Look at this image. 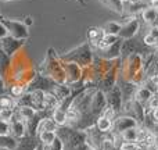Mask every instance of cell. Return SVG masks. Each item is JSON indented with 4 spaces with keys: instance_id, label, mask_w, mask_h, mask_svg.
Listing matches in <instances>:
<instances>
[{
    "instance_id": "cell-1",
    "label": "cell",
    "mask_w": 158,
    "mask_h": 150,
    "mask_svg": "<svg viewBox=\"0 0 158 150\" xmlns=\"http://www.w3.org/2000/svg\"><path fill=\"white\" fill-rule=\"evenodd\" d=\"M3 25L7 28V31L14 36V38H18V39H25L28 38V28L25 24L22 22H18V21H11V19H0Z\"/></svg>"
},
{
    "instance_id": "cell-2",
    "label": "cell",
    "mask_w": 158,
    "mask_h": 150,
    "mask_svg": "<svg viewBox=\"0 0 158 150\" xmlns=\"http://www.w3.org/2000/svg\"><path fill=\"white\" fill-rule=\"evenodd\" d=\"M137 122L135 118H129V117H122L119 120H117L115 122H112V134H122L123 131L126 129H131V128H136Z\"/></svg>"
},
{
    "instance_id": "cell-3",
    "label": "cell",
    "mask_w": 158,
    "mask_h": 150,
    "mask_svg": "<svg viewBox=\"0 0 158 150\" xmlns=\"http://www.w3.org/2000/svg\"><path fill=\"white\" fill-rule=\"evenodd\" d=\"M8 132H10V135L13 138L21 139V138H24L25 134H27V125H25V122L21 118H19V120H13L11 124L8 125Z\"/></svg>"
},
{
    "instance_id": "cell-4",
    "label": "cell",
    "mask_w": 158,
    "mask_h": 150,
    "mask_svg": "<svg viewBox=\"0 0 158 150\" xmlns=\"http://www.w3.org/2000/svg\"><path fill=\"white\" fill-rule=\"evenodd\" d=\"M143 19L151 25L153 28H158V8L147 7L143 11Z\"/></svg>"
},
{
    "instance_id": "cell-5",
    "label": "cell",
    "mask_w": 158,
    "mask_h": 150,
    "mask_svg": "<svg viewBox=\"0 0 158 150\" xmlns=\"http://www.w3.org/2000/svg\"><path fill=\"white\" fill-rule=\"evenodd\" d=\"M22 42L24 41H18L17 42L14 38H3L2 39V46H3V49L6 50V53H7L8 56H11L13 53H15L17 52V49H18L19 46L22 45Z\"/></svg>"
},
{
    "instance_id": "cell-6",
    "label": "cell",
    "mask_w": 158,
    "mask_h": 150,
    "mask_svg": "<svg viewBox=\"0 0 158 150\" xmlns=\"http://www.w3.org/2000/svg\"><path fill=\"white\" fill-rule=\"evenodd\" d=\"M137 28H139V22H137V19H132V21H129L128 24L123 25V27L121 28L119 35L123 36V38H131V36H133L135 33H136Z\"/></svg>"
},
{
    "instance_id": "cell-7",
    "label": "cell",
    "mask_w": 158,
    "mask_h": 150,
    "mask_svg": "<svg viewBox=\"0 0 158 150\" xmlns=\"http://www.w3.org/2000/svg\"><path fill=\"white\" fill-rule=\"evenodd\" d=\"M18 145L15 138H13L11 135H0V148H4L8 150H14Z\"/></svg>"
},
{
    "instance_id": "cell-8",
    "label": "cell",
    "mask_w": 158,
    "mask_h": 150,
    "mask_svg": "<svg viewBox=\"0 0 158 150\" xmlns=\"http://www.w3.org/2000/svg\"><path fill=\"white\" fill-rule=\"evenodd\" d=\"M31 103H32V107H42L43 110V103H44V93L43 90H35V92L31 95ZM36 109V110H38Z\"/></svg>"
},
{
    "instance_id": "cell-9",
    "label": "cell",
    "mask_w": 158,
    "mask_h": 150,
    "mask_svg": "<svg viewBox=\"0 0 158 150\" xmlns=\"http://www.w3.org/2000/svg\"><path fill=\"white\" fill-rule=\"evenodd\" d=\"M104 36H106V32L101 28H90L89 29V39L93 43L97 45L100 41H103Z\"/></svg>"
},
{
    "instance_id": "cell-10",
    "label": "cell",
    "mask_w": 158,
    "mask_h": 150,
    "mask_svg": "<svg viewBox=\"0 0 158 150\" xmlns=\"http://www.w3.org/2000/svg\"><path fill=\"white\" fill-rule=\"evenodd\" d=\"M97 129L100 132H103V134H107V132H110L112 129V120H110V118L107 117H100L97 120Z\"/></svg>"
},
{
    "instance_id": "cell-11",
    "label": "cell",
    "mask_w": 158,
    "mask_h": 150,
    "mask_svg": "<svg viewBox=\"0 0 158 150\" xmlns=\"http://www.w3.org/2000/svg\"><path fill=\"white\" fill-rule=\"evenodd\" d=\"M56 136H57V132H53V131L39 132V140H40L42 145H50L56 139Z\"/></svg>"
},
{
    "instance_id": "cell-12",
    "label": "cell",
    "mask_w": 158,
    "mask_h": 150,
    "mask_svg": "<svg viewBox=\"0 0 158 150\" xmlns=\"http://www.w3.org/2000/svg\"><path fill=\"white\" fill-rule=\"evenodd\" d=\"M52 120L54 121L57 125H65L67 124V115H65V111H64L63 109H56L54 111H53V117Z\"/></svg>"
},
{
    "instance_id": "cell-13",
    "label": "cell",
    "mask_w": 158,
    "mask_h": 150,
    "mask_svg": "<svg viewBox=\"0 0 158 150\" xmlns=\"http://www.w3.org/2000/svg\"><path fill=\"white\" fill-rule=\"evenodd\" d=\"M123 142H137V129L136 128H131L126 129L121 134Z\"/></svg>"
},
{
    "instance_id": "cell-14",
    "label": "cell",
    "mask_w": 158,
    "mask_h": 150,
    "mask_svg": "<svg viewBox=\"0 0 158 150\" xmlns=\"http://www.w3.org/2000/svg\"><path fill=\"white\" fill-rule=\"evenodd\" d=\"M58 100L56 96L53 95H44V103H43V110H56L54 107H57Z\"/></svg>"
},
{
    "instance_id": "cell-15",
    "label": "cell",
    "mask_w": 158,
    "mask_h": 150,
    "mask_svg": "<svg viewBox=\"0 0 158 150\" xmlns=\"http://www.w3.org/2000/svg\"><path fill=\"white\" fill-rule=\"evenodd\" d=\"M137 101H140V103H144V101H148L150 100V97L153 95H151L150 89H147V88H142V89H139V92H137Z\"/></svg>"
},
{
    "instance_id": "cell-16",
    "label": "cell",
    "mask_w": 158,
    "mask_h": 150,
    "mask_svg": "<svg viewBox=\"0 0 158 150\" xmlns=\"http://www.w3.org/2000/svg\"><path fill=\"white\" fill-rule=\"evenodd\" d=\"M14 117V110L13 109H0V120L8 122Z\"/></svg>"
},
{
    "instance_id": "cell-17",
    "label": "cell",
    "mask_w": 158,
    "mask_h": 150,
    "mask_svg": "<svg viewBox=\"0 0 158 150\" xmlns=\"http://www.w3.org/2000/svg\"><path fill=\"white\" fill-rule=\"evenodd\" d=\"M121 28L122 27L119 24H117V22H108L106 25V31L104 32H107L108 35H117V33H119Z\"/></svg>"
},
{
    "instance_id": "cell-18",
    "label": "cell",
    "mask_w": 158,
    "mask_h": 150,
    "mask_svg": "<svg viewBox=\"0 0 158 150\" xmlns=\"http://www.w3.org/2000/svg\"><path fill=\"white\" fill-rule=\"evenodd\" d=\"M14 106V100L8 96H3L0 97V109H13Z\"/></svg>"
},
{
    "instance_id": "cell-19",
    "label": "cell",
    "mask_w": 158,
    "mask_h": 150,
    "mask_svg": "<svg viewBox=\"0 0 158 150\" xmlns=\"http://www.w3.org/2000/svg\"><path fill=\"white\" fill-rule=\"evenodd\" d=\"M49 148H50V150H64L63 140H61V138L58 136V135L56 136V139L49 145Z\"/></svg>"
},
{
    "instance_id": "cell-20",
    "label": "cell",
    "mask_w": 158,
    "mask_h": 150,
    "mask_svg": "<svg viewBox=\"0 0 158 150\" xmlns=\"http://www.w3.org/2000/svg\"><path fill=\"white\" fill-rule=\"evenodd\" d=\"M137 149V143L136 142H122L119 145L118 150H136Z\"/></svg>"
},
{
    "instance_id": "cell-21",
    "label": "cell",
    "mask_w": 158,
    "mask_h": 150,
    "mask_svg": "<svg viewBox=\"0 0 158 150\" xmlns=\"http://www.w3.org/2000/svg\"><path fill=\"white\" fill-rule=\"evenodd\" d=\"M144 43L148 45V46H156V45H158V41L151 35V33H148V35L144 38Z\"/></svg>"
},
{
    "instance_id": "cell-22",
    "label": "cell",
    "mask_w": 158,
    "mask_h": 150,
    "mask_svg": "<svg viewBox=\"0 0 158 150\" xmlns=\"http://www.w3.org/2000/svg\"><path fill=\"white\" fill-rule=\"evenodd\" d=\"M148 106H150V109H158V93H156L154 96H151L150 100H148Z\"/></svg>"
},
{
    "instance_id": "cell-23",
    "label": "cell",
    "mask_w": 158,
    "mask_h": 150,
    "mask_svg": "<svg viewBox=\"0 0 158 150\" xmlns=\"http://www.w3.org/2000/svg\"><path fill=\"white\" fill-rule=\"evenodd\" d=\"M22 90H24V88H22L21 85H14V86L11 88V93H13L14 96H17V97L22 93Z\"/></svg>"
},
{
    "instance_id": "cell-24",
    "label": "cell",
    "mask_w": 158,
    "mask_h": 150,
    "mask_svg": "<svg viewBox=\"0 0 158 150\" xmlns=\"http://www.w3.org/2000/svg\"><path fill=\"white\" fill-rule=\"evenodd\" d=\"M7 28L4 27V25L0 22V39H3V38H6V35H7Z\"/></svg>"
},
{
    "instance_id": "cell-25",
    "label": "cell",
    "mask_w": 158,
    "mask_h": 150,
    "mask_svg": "<svg viewBox=\"0 0 158 150\" xmlns=\"http://www.w3.org/2000/svg\"><path fill=\"white\" fill-rule=\"evenodd\" d=\"M153 115H154V118H156V121H158V109H156V110H154Z\"/></svg>"
},
{
    "instance_id": "cell-26",
    "label": "cell",
    "mask_w": 158,
    "mask_h": 150,
    "mask_svg": "<svg viewBox=\"0 0 158 150\" xmlns=\"http://www.w3.org/2000/svg\"><path fill=\"white\" fill-rule=\"evenodd\" d=\"M31 24H32V18H31V17H28L27 21H25V25H31Z\"/></svg>"
},
{
    "instance_id": "cell-27",
    "label": "cell",
    "mask_w": 158,
    "mask_h": 150,
    "mask_svg": "<svg viewBox=\"0 0 158 150\" xmlns=\"http://www.w3.org/2000/svg\"><path fill=\"white\" fill-rule=\"evenodd\" d=\"M3 90H4V89H3V84H2V79H0V93H3Z\"/></svg>"
},
{
    "instance_id": "cell-28",
    "label": "cell",
    "mask_w": 158,
    "mask_h": 150,
    "mask_svg": "<svg viewBox=\"0 0 158 150\" xmlns=\"http://www.w3.org/2000/svg\"><path fill=\"white\" fill-rule=\"evenodd\" d=\"M35 150H42V143H40V146H38V148H36Z\"/></svg>"
},
{
    "instance_id": "cell-29",
    "label": "cell",
    "mask_w": 158,
    "mask_h": 150,
    "mask_svg": "<svg viewBox=\"0 0 158 150\" xmlns=\"http://www.w3.org/2000/svg\"><path fill=\"white\" fill-rule=\"evenodd\" d=\"M89 150H98V149H96V148H90Z\"/></svg>"
},
{
    "instance_id": "cell-30",
    "label": "cell",
    "mask_w": 158,
    "mask_h": 150,
    "mask_svg": "<svg viewBox=\"0 0 158 150\" xmlns=\"http://www.w3.org/2000/svg\"><path fill=\"white\" fill-rule=\"evenodd\" d=\"M0 150H8V149H4V148H0Z\"/></svg>"
}]
</instances>
